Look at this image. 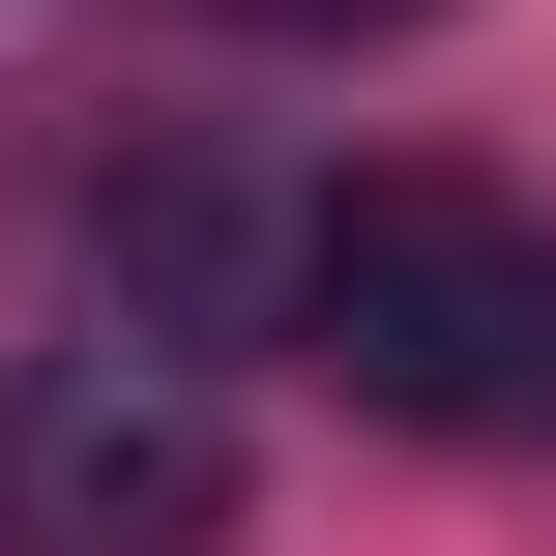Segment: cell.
I'll use <instances>...</instances> for the list:
<instances>
[{
    "label": "cell",
    "mask_w": 556,
    "mask_h": 556,
    "mask_svg": "<svg viewBox=\"0 0 556 556\" xmlns=\"http://www.w3.org/2000/svg\"><path fill=\"white\" fill-rule=\"evenodd\" d=\"M293 352H323L352 410H410V440H528V410H556V235L469 205V176H352Z\"/></svg>",
    "instance_id": "obj_1"
},
{
    "label": "cell",
    "mask_w": 556,
    "mask_h": 556,
    "mask_svg": "<svg viewBox=\"0 0 556 556\" xmlns=\"http://www.w3.org/2000/svg\"><path fill=\"white\" fill-rule=\"evenodd\" d=\"M205 528H235L205 352H29L0 381V556H205Z\"/></svg>",
    "instance_id": "obj_2"
},
{
    "label": "cell",
    "mask_w": 556,
    "mask_h": 556,
    "mask_svg": "<svg viewBox=\"0 0 556 556\" xmlns=\"http://www.w3.org/2000/svg\"><path fill=\"white\" fill-rule=\"evenodd\" d=\"M235 29H410V0H235Z\"/></svg>",
    "instance_id": "obj_3"
}]
</instances>
